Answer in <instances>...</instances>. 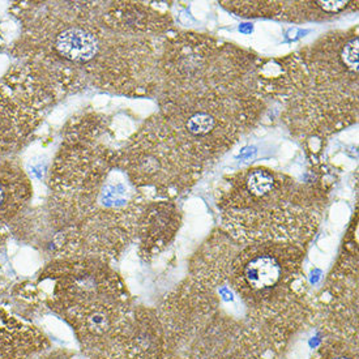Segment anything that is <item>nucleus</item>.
<instances>
[{"mask_svg":"<svg viewBox=\"0 0 359 359\" xmlns=\"http://www.w3.org/2000/svg\"><path fill=\"white\" fill-rule=\"evenodd\" d=\"M122 144L102 114L72 118L48 171V198L29 207L10 233L53 259L111 264L136 241L149 200L119 163Z\"/></svg>","mask_w":359,"mask_h":359,"instance_id":"1","label":"nucleus"},{"mask_svg":"<svg viewBox=\"0 0 359 359\" xmlns=\"http://www.w3.org/2000/svg\"><path fill=\"white\" fill-rule=\"evenodd\" d=\"M12 12L20 24L13 67L51 104L88 88L154 95L169 34L128 27L113 1H20Z\"/></svg>","mask_w":359,"mask_h":359,"instance_id":"2","label":"nucleus"},{"mask_svg":"<svg viewBox=\"0 0 359 359\" xmlns=\"http://www.w3.org/2000/svg\"><path fill=\"white\" fill-rule=\"evenodd\" d=\"M259 59L198 33H177L163 43L154 92L158 114L207 165L230 151L264 114L268 100Z\"/></svg>","mask_w":359,"mask_h":359,"instance_id":"3","label":"nucleus"},{"mask_svg":"<svg viewBox=\"0 0 359 359\" xmlns=\"http://www.w3.org/2000/svg\"><path fill=\"white\" fill-rule=\"evenodd\" d=\"M358 27L333 30L286 57L259 59L268 101L299 140H320L358 121Z\"/></svg>","mask_w":359,"mask_h":359,"instance_id":"4","label":"nucleus"},{"mask_svg":"<svg viewBox=\"0 0 359 359\" xmlns=\"http://www.w3.org/2000/svg\"><path fill=\"white\" fill-rule=\"evenodd\" d=\"M216 204L221 229L238 245L304 248L320 224L324 198L284 172L256 166L221 180Z\"/></svg>","mask_w":359,"mask_h":359,"instance_id":"5","label":"nucleus"},{"mask_svg":"<svg viewBox=\"0 0 359 359\" xmlns=\"http://www.w3.org/2000/svg\"><path fill=\"white\" fill-rule=\"evenodd\" d=\"M304 254L303 247L287 243L248 245L238 248L229 266V285L243 318L272 341L280 355L315 324Z\"/></svg>","mask_w":359,"mask_h":359,"instance_id":"6","label":"nucleus"},{"mask_svg":"<svg viewBox=\"0 0 359 359\" xmlns=\"http://www.w3.org/2000/svg\"><path fill=\"white\" fill-rule=\"evenodd\" d=\"M119 163L149 201L177 198L189 191L207 168V162L158 113L124 140Z\"/></svg>","mask_w":359,"mask_h":359,"instance_id":"7","label":"nucleus"},{"mask_svg":"<svg viewBox=\"0 0 359 359\" xmlns=\"http://www.w3.org/2000/svg\"><path fill=\"white\" fill-rule=\"evenodd\" d=\"M37 297L65 322L106 306L133 302L122 277L97 259H53L37 277Z\"/></svg>","mask_w":359,"mask_h":359,"instance_id":"8","label":"nucleus"},{"mask_svg":"<svg viewBox=\"0 0 359 359\" xmlns=\"http://www.w3.org/2000/svg\"><path fill=\"white\" fill-rule=\"evenodd\" d=\"M357 217L320 297H315V324L330 337L358 342Z\"/></svg>","mask_w":359,"mask_h":359,"instance_id":"9","label":"nucleus"},{"mask_svg":"<svg viewBox=\"0 0 359 359\" xmlns=\"http://www.w3.org/2000/svg\"><path fill=\"white\" fill-rule=\"evenodd\" d=\"M51 102L12 67L0 81V157L16 156L42 123Z\"/></svg>","mask_w":359,"mask_h":359,"instance_id":"10","label":"nucleus"},{"mask_svg":"<svg viewBox=\"0 0 359 359\" xmlns=\"http://www.w3.org/2000/svg\"><path fill=\"white\" fill-rule=\"evenodd\" d=\"M107 359H165V336L158 310L133 304Z\"/></svg>","mask_w":359,"mask_h":359,"instance_id":"11","label":"nucleus"},{"mask_svg":"<svg viewBox=\"0 0 359 359\" xmlns=\"http://www.w3.org/2000/svg\"><path fill=\"white\" fill-rule=\"evenodd\" d=\"M182 215L172 200L149 201L137 227V254L145 263L162 254L180 231Z\"/></svg>","mask_w":359,"mask_h":359,"instance_id":"12","label":"nucleus"},{"mask_svg":"<svg viewBox=\"0 0 359 359\" xmlns=\"http://www.w3.org/2000/svg\"><path fill=\"white\" fill-rule=\"evenodd\" d=\"M33 186L18 156L0 157V247L10 226L30 207Z\"/></svg>","mask_w":359,"mask_h":359,"instance_id":"13","label":"nucleus"},{"mask_svg":"<svg viewBox=\"0 0 359 359\" xmlns=\"http://www.w3.org/2000/svg\"><path fill=\"white\" fill-rule=\"evenodd\" d=\"M48 349L45 332L0 307V359H36Z\"/></svg>","mask_w":359,"mask_h":359,"instance_id":"14","label":"nucleus"},{"mask_svg":"<svg viewBox=\"0 0 359 359\" xmlns=\"http://www.w3.org/2000/svg\"><path fill=\"white\" fill-rule=\"evenodd\" d=\"M280 353L264 333L243 327L212 359H280Z\"/></svg>","mask_w":359,"mask_h":359,"instance_id":"15","label":"nucleus"},{"mask_svg":"<svg viewBox=\"0 0 359 359\" xmlns=\"http://www.w3.org/2000/svg\"><path fill=\"white\" fill-rule=\"evenodd\" d=\"M358 10V1H285L277 20L287 22L323 21Z\"/></svg>","mask_w":359,"mask_h":359,"instance_id":"16","label":"nucleus"},{"mask_svg":"<svg viewBox=\"0 0 359 359\" xmlns=\"http://www.w3.org/2000/svg\"><path fill=\"white\" fill-rule=\"evenodd\" d=\"M219 4L242 18L277 19L284 8L285 1H221Z\"/></svg>","mask_w":359,"mask_h":359,"instance_id":"17","label":"nucleus"},{"mask_svg":"<svg viewBox=\"0 0 359 359\" xmlns=\"http://www.w3.org/2000/svg\"><path fill=\"white\" fill-rule=\"evenodd\" d=\"M311 359H359L358 342L325 336Z\"/></svg>","mask_w":359,"mask_h":359,"instance_id":"18","label":"nucleus"},{"mask_svg":"<svg viewBox=\"0 0 359 359\" xmlns=\"http://www.w3.org/2000/svg\"><path fill=\"white\" fill-rule=\"evenodd\" d=\"M36 359H89L83 353H77L74 350L62 349H48V351L42 353L38 355Z\"/></svg>","mask_w":359,"mask_h":359,"instance_id":"19","label":"nucleus"}]
</instances>
